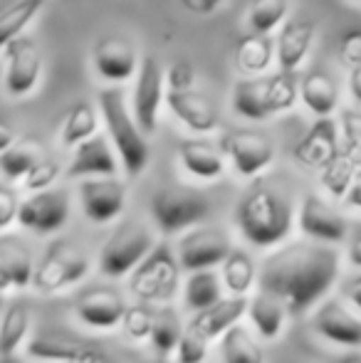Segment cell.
Returning <instances> with one entry per match:
<instances>
[{"instance_id": "1", "label": "cell", "mask_w": 361, "mask_h": 363, "mask_svg": "<svg viewBox=\"0 0 361 363\" xmlns=\"http://www.w3.org/2000/svg\"><path fill=\"white\" fill-rule=\"evenodd\" d=\"M342 269L337 247L289 242L272 250L257 269V289L279 299L289 319L314 311L334 289Z\"/></svg>"}, {"instance_id": "2", "label": "cell", "mask_w": 361, "mask_h": 363, "mask_svg": "<svg viewBox=\"0 0 361 363\" xmlns=\"http://www.w3.org/2000/svg\"><path fill=\"white\" fill-rule=\"evenodd\" d=\"M233 220L248 245L257 250H277L292 233L294 208L277 188L257 186L240 198Z\"/></svg>"}, {"instance_id": "3", "label": "cell", "mask_w": 361, "mask_h": 363, "mask_svg": "<svg viewBox=\"0 0 361 363\" xmlns=\"http://www.w3.org/2000/svg\"><path fill=\"white\" fill-rule=\"evenodd\" d=\"M96 101H99V114L104 119L106 134H109V144L114 148L121 168L129 178H139L151 161V146L149 139L136 126L131 111L126 109L124 91L119 86L101 89Z\"/></svg>"}, {"instance_id": "4", "label": "cell", "mask_w": 361, "mask_h": 363, "mask_svg": "<svg viewBox=\"0 0 361 363\" xmlns=\"http://www.w3.org/2000/svg\"><path fill=\"white\" fill-rule=\"evenodd\" d=\"M154 247L156 238L149 225H144L141 220H124L104 240L96 255V267L109 279L129 277Z\"/></svg>"}, {"instance_id": "5", "label": "cell", "mask_w": 361, "mask_h": 363, "mask_svg": "<svg viewBox=\"0 0 361 363\" xmlns=\"http://www.w3.org/2000/svg\"><path fill=\"white\" fill-rule=\"evenodd\" d=\"M181 287V264L171 245L159 242L144 262L129 274V291L134 299L149 304H169Z\"/></svg>"}, {"instance_id": "6", "label": "cell", "mask_w": 361, "mask_h": 363, "mask_svg": "<svg viewBox=\"0 0 361 363\" xmlns=\"http://www.w3.org/2000/svg\"><path fill=\"white\" fill-rule=\"evenodd\" d=\"M149 211L161 235H183L211 216V201L191 188H159Z\"/></svg>"}, {"instance_id": "7", "label": "cell", "mask_w": 361, "mask_h": 363, "mask_svg": "<svg viewBox=\"0 0 361 363\" xmlns=\"http://www.w3.org/2000/svg\"><path fill=\"white\" fill-rule=\"evenodd\" d=\"M91 262L84 252L67 242H55L45 252L43 262L35 267L30 287L40 294H57L79 284L89 274Z\"/></svg>"}, {"instance_id": "8", "label": "cell", "mask_w": 361, "mask_h": 363, "mask_svg": "<svg viewBox=\"0 0 361 363\" xmlns=\"http://www.w3.org/2000/svg\"><path fill=\"white\" fill-rule=\"evenodd\" d=\"M233 252V242L221 228H198L188 230L179 238L176 245V259L181 269L191 272H203V269H216L218 264L226 262V257Z\"/></svg>"}, {"instance_id": "9", "label": "cell", "mask_w": 361, "mask_h": 363, "mask_svg": "<svg viewBox=\"0 0 361 363\" xmlns=\"http://www.w3.org/2000/svg\"><path fill=\"white\" fill-rule=\"evenodd\" d=\"M297 223L299 233L309 240V242L327 245V247H337L347 240L349 223L337 208L329 201H324L317 193H307L297 208Z\"/></svg>"}, {"instance_id": "10", "label": "cell", "mask_w": 361, "mask_h": 363, "mask_svg": "<svg viewBox=\"0 0 361 363\" xmlns=\"http://www.w3.org/2000/svg\"><path fill=\"white\" fill-rule=\"evenodd\" d=\"M164 86H166V77L159 60L151 57V55L139 60L131 116H134L136 126H139L144 136L154 134L156 126H159V109H161V101H164Z\"/></svg>"}, {"instance_id": "11", "label": "cell", "mask_w": 361, "mask_h": 363, "mask_svg": "<svg viewBox=\"0 0 361 363\" xmlns=\"http://www.w3.org/2000/svg\"><path fill=\"white\" fill-rule=\"evenodd\" d=\"M70 220V198L65 191H40L30 193L18 203L20 228L35 235H52L62 230Z\"/></svg>"}, {"instance_id": "12", "label": "cell", "mask_w": 361, "mask_h": 363, "mask_svg": "<svg viewBox=\"0 0 361 363\" xmlns=\"http://www.w3.org/2000/svg\"><path fill=\"white\" fill-rule=\"evenodd\" d=\"M82 216L91 225H109L124 213L126 186L119 178H84L77 188Z\"/></svg>"}, {"instance_id": "13", "label": "cell", "mask_w": 361, "mask_h": 363, "mask_svg": "<svg viewBox=\"0 0 361 363\" xmlns=\"http://www.w3.org/2000/svg\"><path fill=\"white\" fill-rule=\"evenodd\" d=\"M3 52L5 60H8V65H5V79H3L5 91L10 96H18V99L20 96H28L38 86L40 72H43L40 48L35 45V40L20 35Z\"/></svg>"}, {"instance_id": "14", "label": "cell", "mask_w": 361, "mask_h": 363, "mask_svg": "<svg viewBox=\"0 0 361 363\" xmlns=\"http://www.w3.org/2000/svg\"><path fill=\"white\" fill-rule=\"evenodd\" d=\"M221 148L243 178L260 176L274 161V146L255 131H231L223 136Z\"/></svg>"}, {"instance_id": "15", "label": "cell", "mask_w": 361, "mask_h": 363, "mask_svg": "<svg viewBox=\"0 0 361 363\" xmlns=\"http://www.w3.org/2000/svg\"><path fill=\"white\" fill-rule=\"evenodd\" d=\"M312 329L324 341L342 349H359L361 346V316L354 314L344 301L324 299L312 314Z\"/></svg>"}, {"instance_id": "16", "label": "cell", "mask_w": 361, "mask_h": 363, "mask_svg": "<svg viewBox=\"0 0 361 363\" xmlns=\"http://www.w3.org/2000/svg\"><path fill=\"white\" fill-rule=\"evenodd\" d=\"M245 309H248L245 296H223L221 301H216L208 309L191 314L186 331L198 336L201 341H206V344H211V341L221 339L226 331H231L235 324H240V319L245 316Z\"/></svg>"}, {"instance_id": "17", "label": "cell", "mask_w": 361, "mask_h": 363, "mask_svg": "<svg viewBox=\"0 0 361 363\" xmlns=\"http://www.w3.org/2000/svg\"><path fill=\"white\" fill-rule=\"evenodd\" d=\"M91 60H94L96 74L106 82H114V84L136 77V69H139V55H136L134 45L124 38H116V35L101 38L94 45Z\"/></svg>"}, {"instance_id": "18", "label": "cell", "mask_w": 361, "mask_h": 363, "mask_svg": "<svg viewBox=\"0 0 361 363\" xmlns=\"http://www.w3.org/2000/svg\"><path fill=\"white\" fill-rule=\"evenodd\" d=\"M119 158L104 134H94L79 144L67 166V178H116Z\"/></svg>"}, {"instance_id": "19", "label": "cell", "mask_w": 361, "mask_h": 363, "mask_svg": "<svg viewBox=\"0 0 361 363\" xmlns=\"http://www.w3.org/2000/svg\"><path fill=\"white\" fill-rule=\"evenodd\" d=\"M126 301L119 291L114 289H94L87 291L82 299L74 304V316L79 324L94 331H111L119 329L124 319Z\"/></svg>"}, {"instance_id": "20", "label": "cell", "mask_w": 361, "mask_h": 363, "mask_svg": "<svg viewBox=\"0 0 361 363\" xmlns=\"http://www.w3.org/2000/svg\"><path fill=\"white\" fill-rule=\"evenodd\" d=\"M166 104L174 111L176 119L196 134H211L221 124L216 106L193 89H169L166 91Z\"/></svg>"}, {"instance_id": "21", "label": "cell", "mask_w": 361, "mask_h": 363, "mask_svg": "<svg viewBox=\"0 0 361 363\" xmlns=\"http://www.w3.org/2000/svg\"><path fill=\"white\" fill-rule=\"evenodd\" d=\"M314 35H317V25L309 18H294L282 25L277 35V45H274V57H277V65L284 74L304 62L314 43Z\"/></svg>"}, {"instance_id": "22", "label": "cell", "mask_w": 361, "mask_h": 363, "mask_svg": "<svg viewBox=\"0 0 361 363\" xmlns=\"http://www.w3.org/2000/svg\"><path fill=\"white\" fill-rule=\"evenodd\" d=\"M28 356L40 363H96L104 359L96 346L55 336H35L28 341Z\"/></svg>"}, {"instance_id": "23", "label": "cell", "mask_w": 361, "mask_h": 363, "mask_svg": "<svg viewBox=\"0 0 361 363\" xmlns=\"http://www.w3.org/2000/svg\"><path fill=\"white\" fill-rule=\"evenodd\" d=\"M245 319L250 321L252 331H255L262 341H274L284 331V326H287L289 314L279 299H274L267 291L255 289L248 296Z\"/></svg>"}, {"instance_id": "24", "label": "cell", "mask_w": 361, "mask_h": 363, "mask_svg": "<svg viewBox=\"0 0 361 363\" xmlns=\"http://www.w3.org/2000/svg\"><path fill=\"white\" fill-rule=\"evenodd\" d=\"M233 111L248 121L270 119V77H243L233 86Z\"/></svg>"}, {"instance_id": "25", "label": "cell", "mask_w": 361, "mask_h": 363, "mask_svg": "<svg viewBox=\"0 0 361 363\" xmlns=\"http://www.w3.org/2000/svg\"><path fill=\"white\" fill-rule=\"evenodd\" d=\"M334 156H337V124L332 119H317L309 134L294 146V158L309 168H324Z\"/></svg>"}, {"instance_id": "26", "label": "cell", "mask_w": 361, "mask_h": 363, "mask_svg": "<svg viewBox=\"0 0 361 363\" xmlns=\"http://www.w3.org/2000/svg\"><path fill=\"white\" fill-rule=\"evenodd\" d=\"M179 161L183 171L191 173L198 181H218L226 173V158L211 144L198 139H188L179 144Z\"/></svg>"}, {"instance_id": "27", "label": "cell", "mask_w": 361, "mask_h": 363, "mask_svg": "<svg viewBox=\"0 0 361 363\" xmlns=\"http://www.w3.org/2000/svg\"><path fill=\"white\" fill-rule=\"evenodd\" d=\"M221 284L228 296H250L257 289V267L245 250H235L221 264Z\"/></svg>"}, {"instance_id": "28", "label": "cell", "mask_w": 361, "mask_h": 363, "mask_svg": "<svg viewBox=\"0 0 361 363\" xmlns=\"http://www.w3.org/2000/svg\"><path fill=\"white\" fill-rule=\"evenodd\" d=\"M297 94H299V99L304 101V106H307L317 119H332L334 109H337V104H339L337 84L322 72H312L304 77Z\"/></svg>"}, {"instance_id": "29", "label": "cell", "mask_w": 361, "mask_h": 363, "mask_svg": "<svg viewBox=\"0 0 361 363\" xmlns=\"http://www.w3.org/2000/svg\"><path fill=\"white\" fill-rule=\"evenodd\" d=\"M218 356L221 363H265L260 341L243 324H235L218 339Z\"/></svg>"}, {"instance_id": "30", "label": "cell", "mask_w": 361, "mask_h": 363, "mask_svg": "<svg viewBox=\"0 0 361 363\" xmlns=\"http://www.w3.org/2000/svg\"><path fill=\"white\" fill-rule=\"evenodd\" d=\"M274 45L267 35H245L235 45V65L245 77H260L270 67Z\"/></svg>"}, {"instance_id": "31", "label": "cell", "mask_w": 361, "mask_h": 363, "mask_svg": "<svg viewBox=\"0 0 361 363\" xmlns=\"http://www.w3.org/2000/svg\"><path fill=\"white\" fill-rule=\"evenodd\" d=\"M223 299V284L213 269H203V272H191L183 282V306L191 314L208 309L216 301Z\"/></svg>"}, {"instance_id": "32", "label": "cell", "mask_w": 361, "mask_h": 363, "mask_svg": "<svg viewBox=\"0 0 361 363\" xmlns=\"http://www.w3.org/2000/svg\"><path fill=\"white\" fill-rule=\"evenodd\" d=\"M30 334V309L23 301H13L8 309L3 311L0 319V356L10 359L18 354L20 346L28 341Z\"/></svg>"}, {"instance_id": "33", "label": "cell", "mask_w": 361, "mask_h": 363, "mask_svg": "<svg viewBox=\"0 0 361 363\" xmlns=\"http://www.w3.org/2000/svg\"><path fill=\"white\" fill-rule=\"evenodd\" d=\"M43 8L45 0H15L0 13V52L23 35V30L38 18Z\"/></svg>"}, {"instance_id": "34", "label": "cell", "mask_w": 361, "mask_h": 363, "mask_svg": "<svg viewBox=\"0 0 361 363\" xmlns=\"http://www.w3.org/2000/svg\"><path fill=\"white\" fill-rule=\"evenodd\" d=\"M96 126H99V119H96L94 106H91L89 101H77V104L67 111V116H65L62 146L77 148L79 144H84V141L96 134Z\"/></svg>"}, {"instance_id": "35", "label": "cell", "mask_w": 361, "mask_h": 363, "mask_svg": "<svg viewBox=\"0 0 361 363\" xmlns=\"http://www.w3.org/2000/svg\"><path fill=\"white\" fill-rule=\"evenodd\" d=\"M38 161H40V148L35 144H30V141L13 144L8 151L0 153V173L8 181H23Z\"/></svg>"}, {"instance_id": "36", "label": "cell", "mask_w": 361, "mask_h": 363, "mask_svg": "<svg viewBox=\"0 0 361 363\" xmlns=\"http://www.w3.org/2000/svg\"><path fill=\"white\" fill-rule=\"evenodd\" d=\"M289 10V0H252L248 10V23L255 35H270L282 25Z\"/></svg>"}, {"instance_id": "37", "label": "cell", "mask_w": 361, "mask_h": 363, "mask_svg": "<svg viewBox=\"0 0 361 363\" xmlns=\"http://www.w3.org/2000/svg\"><path fill=\"white\" fill-rule=\"evenodd\" d=\"M0 267L8 274L13 289H25L33 282L35 264L28 250L23 247H0Z\"/></svg>"}, {"instance_id": "38", "label": "cell", "mask_w": 361, "mask_h": 363, "mask_svg": "<svg viewBox=\"0 0 361 363\" xmlns=\"http://www.w3.org/2000/svg\"><path fill=\"white\" fill-rule=\"evenodd\" d=\"M354 173H357V168H354L352 158L344 156V153H337V156L322 168V186L327 188L334 198H344L349 191V183H352Z\"/></svg>"}, {"instance_id": "39", "label": "cell", "mask_w": 361, "mask_h": 363, "mask_svg": "<svg viewBox=\"0 0 361 363\" xmlns=\"http://www.w3.org/2000/svg\"><path fill=\"white\" fill-rule=\"evenodd\" d=\"M154 321H156V316L151 314L144 304H134V306H126L119 329L124 331V336L131 341V344H144V341L151 339Z\"/></svg>"}, {"instance_id": "40", "label": "cell", "mask_w": 361, "mask_h": 363, "mask_svg": "<svg viewBox=\"0 0 361 363\" xmlns=\"http://www.w3.org/2000/svg\"><path fill=\"white\" fill-rule=\"evenodd\" d=\"M181 339V329L179 321L174 319L171 314H161L156 316L154 321V331H151V349L156 351L159 356H169L176 351V344Z\"/></svg>"}, {"instance_id": "41", "label": "cell", "mask_w": 361, "mask_h": 363, "mask_svg": "<svg viewBox=\"0 0 361 363\" xmlns=\"http://www.w3.org/2000/svg\"><path fill=\"white\" fill-rule=\"evenodd\" d=\"M60 178V163L50 161V158H40L33 166V171L23 178V188L28 193H40V191H50L52 183Z\"/></svg>"}, {"instance_id": "42", "label": "cell", "mask_w": 361, "mask_h": 363, "mask_svg": "<svg viewBox=\"0 0 361 363\" xmlns=\"http://www.w3.org/2000/svg\"><path fill=\"white\" fill-rule=\"evenodd\" d=\"M176 363H206L208 359V344L201 341L198 336L183 331L179 344H176Z\"/></svg>"}, {"instance_id": "43", "label": "cell", "mask_w": 361, "mask_h": 363, "mask_svg": "<svg viewBox=\"0 0 361 363\" xmlns=\"http://www.w3.org/2000/svg\"><path fill=\"white\" fill-rule=\"evenodd\" d=\"M344 144H347V156L352 161L361 156V116L354 111H347L344 116Z\"/></svg>"}, {"instance_id": "44", "label": "cell", "mask_w": 361, "mask_h": 363, "mask_svg": "<svg viewBox=\"0 0 361 363\" xmlns=\"http://www.w3.org/2000/svg\"><path fill=\"white\" fill-rule=\"evenodd\" d=\"M339 55H342V60L352 69L361 67V28L349 30V33L344 35L342 43H339Z\"/></svg>"}, {"instance_id": "45", "label": "cell", "mask_w": 361, "mask_h": 363, "mask_svg": "<svg viewBox=\"0 0 361 363\" xmlns=\"http://www.w3.org/2000/svg\"><path fill=\"white\" fill-rule=\"evenodd\" d=\"M18 196L10 188L0 186V233L8 230L18 220Z\"/></svg>"}, {"instance_id": "46", "label": "cell", "mask_w": 361, "mask_h": 363, "mask_svg": "<svg viewBox=\"0 0 361 363\" xmlns=\"http://www.w3.org/2000/svg\"><path fill=\"white\" fill-rule=\"evenodd\" d=\"M164 77H166V82H169V89H191L193 67L188 62H174Z\"/></svg>"}, {"instance_id": "47", "label": "cell", "mask_w": 361, "mask_h": 363, "mask_svg": "<svg viewBox=\"0 0 361 363\" xmlns=\"http://www.w3.org/2000/svg\"><path fill=\"white\" fill-rule=\"evenodd\" d=\"M181 5L193 15H213L223 5V0H181Z\"/></svg>"}, {"instance_id": "48", "label": "cell", "mask_w": 361, "mask_h": 363, "mask_svg": "<svg viewBox=\"0 0 361 363\" xmlns=\"http://www.w3.org/2000/svg\"><path fill=\"white\" fill-rule=\"evenodd\" d=\"M344 203H347V208L361 213V168H357L352 183H349V191H347V196H344Z\"/></svg>"}, {"instance_id": "49", "label": "cell", "mask_w": 361, "mask_h": 363, "mask_svg": "<svg viewBox=\"0 0 361 363\" xmlns=\"http://www.w3.org/2000/svg\"><path fill=\"white\" fill-rule=\"evenodd\" d=\"M344 296H347L349 306L361 314V277L347 284V289H344Z\"/></svg>"}, {"instance_id": "50", "label": "cell", "mask_w": 361, "mask_h": 363, "mask_svg": "<svg viewBox=\"0 0 361 363\" xmlns=\"http://www.w3.org/2000/svg\"><path fill=\"white\" fill-rule=\"evenodd\" d=\"M347 264L352 269H361V233L349 242L347 247Z\"/></svg>"}, {"instance_id": "51", "label": "cell", "mask_w": 361, "mask_h": 363, "mask_svg": "<svg viewBox=\"0 0 361 363\" xmlns=\"http://www.w3.org/2000/svg\"><path fill=\"white\" fill-rule=\"evenodd\" d=\"M13 144H15V131H13V126H10L8 121L0 119V153L8 151V148L13 146Z\"/></svg>"}, {"instance_id": "52", "label": "cell", "mask_w": 361, "mask_h": 363, "mask_svg": "<svg viewBox=\"0 0 361 363\" xmlns=\"http://www.w3.org/2000/svg\"><path fill=\"white\" fill-rule=\"evenodd\" d=\"M349 89H352L354 99L361 104V67L352 69V77H349Z\"/></svg>"}, {"instance_id": "53", "label": "cell", "mask_w": 361, "mask_h": 363, "mask_svg": "<svg viewBox=\"0 0 361 363\" xmlns=\"http://www.w3.org/2000/svg\"><path fill=\"white\" fill-rule=\"evenodd\" d=\"M337 363H361V359H357V356H352V359H342V361H337Z\"/></svg>"}, {"instance_id": "54", "label": "cell", "mask_w": 361, "mask_h": 363, "mask_svg": "<svg viewBox=\"0 0 361 363\" xmlns=\"http://www.w3.org/2000/svg\"><path fill=\"white\" fill-rule=\"evenodd\" d=\"M96 363H109V356H104V359H101V361H96Z\"/></svg>"}, {"instance_id": "55", "label": "cell", "mask_w": 361, "mask_h": 363, "mask_svg": "<svg viewBox=\"0 0 361 363\" xmlns=\"http://www.w3.org/2000/svg\"><path fill=\"white\" fill-rule=\"evenodd\" d=\"M0 363H15V361H10V359H5V361H0Z\"/></svg>"}, {"instance_id": "56", "label": "cell", "mask_w": 361, "mask_h": 363, "mask_svg": "<svg viewBox=\"0 0 361 363\" xmlns=\"http://www.w3.org/2000/svg\"><path fill=\"white\" fill-rule=\"evenodd\" d=\"M0 306H3V294H0Z\"/></svg>"}, {"instance_id": "57", "label": "cell", "mask_w": 361, "mask_h": 363, "mask_svg": "<svg viewBox=\"0 0 361 363\" xmlns=\"http://www.w3.org/2000/svg\"><path fill=\"white\" fill-rule=\"evenodd\" d=\"M156 363H164V361H156Z\"/></svg>"}]
</instances>
